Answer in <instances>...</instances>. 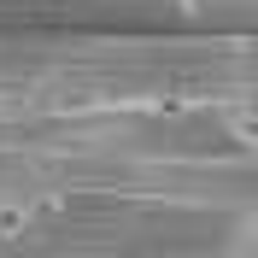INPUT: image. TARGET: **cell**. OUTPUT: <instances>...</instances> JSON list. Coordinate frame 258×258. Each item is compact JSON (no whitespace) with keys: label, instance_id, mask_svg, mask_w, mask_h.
Wrapping results in <instances>:
<instances>
[{"label":"cell","instance_id":"obj_1","mask_svg":"<svg viewBox=\"0 0 258 258\" xmlns=\"http://www.w3.org/2000/svg\"><path fill=\"white\" fill-rule=\"evenodd\" d=\"M30 217H35L30 200H0V235H24V229H30Z\"/></svg>","mask_w":258,"mask_h":258}]
</instances>
